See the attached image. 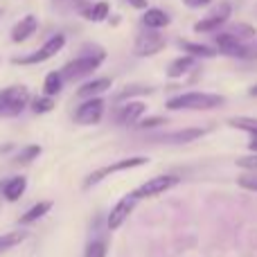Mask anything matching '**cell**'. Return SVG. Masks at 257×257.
Masks as SVG:
<instances>
[{
    "label": "cell",
    "instance_id": "obj_1",
    "mask_svg": "<svg viewBox=\"0 0 257 257\" xmlns=\"http://www.w3.org/2000/svg\"><path fill=\"white\" fill-rule=\"evenodd\" d=\"M104 59H106V54H104L102 50H95V52H90V54H81V57L68 61L59 72H61L63 81H79V79H84V77L93 75V72L102 66Z\"/></svg>",
    "mask_w": 257,
    "mask_h": 257
},
{
    "label": "cell",
    "instance_id": "obj_2",
    "mask_svg": "<svg viewBox=\"0 0 257 257\" xmlns=\"http://www.w3.org/2000/svg\"><path fill=\"white\" fill-rule=\"evenodd\" d=\"M223 104L221 95L214 93H183L178 97H172L167 102L169 111H181V108H190V111H210V108H217Z\"/></svg>",
    "mask_w": 257,
    "mask_h": 257
},
{
    "label": "cell",
    "instance_id": "obj_3",
    "mask_svg": "<svg viewBox=\"0 0 257 257\" xmlns=\"http://www.w3.org/2000/svg\"><path fill=\"white\" fill-rule=\"evenodd\" d=\"M30 104V90L25 86H9L0 93V117H16Z\"/></svg>",
    "mask_w": 257,
    "mask_h": 257
},
{
    "label": "cell",
    "instance_id": "obj_4",
    "mask_svg": "<svg viewBox=\"0 0 257 257\" xmlns=\"http://www.w3.org/2000/svg\"><path fill=\"white\" fill-rule=\"evenodd\" d=\"M63 45H66V36L63 34H52L39 50L25 54V57H16L14 59V63H18V66H34V63H43V61H48V59H52L57 52H61Z\"/></svg>",
    "mask_w": 257,
    "mask_h": 257
},
{
    "label": "cell",
    "instance_id": "obj_5",
    "mask_svg": "<svg viewBox=\"0 0 257 257\" xmlns=\"http://www.w3.org/2000/svg\"><path fill=\"white\" fill-rule=\"evenodd\" d=\"M214 43H217V50H219V52L228 54V57H237V59H257L253 45H246V41L237 39L232 32H221V34H217Z\"/></svg>",
    "mask_w": 257,
    "mask_h": 257
},
{
    "label": "cell",
    "instance_id": "obj_6",
    "mask_svg": "<svg viewBox=\"0 0 257 257\" xmlns=\"http://www.w3.org/2000/svg\"><path fill=\"white\" fill-rule=\"evenodd\" d=\"M142 165H147V158H142V156H136V158H124V160H117V163H113V165H106V167H99V169H95V172L90 174L88 178H86V187L97 185V183H102L104 178H108L111 174L128 172V169L142 167Z\"/></svg>",
    "mask_w": 257,
    "mask_h": 257
},
{
    "label": "cell",
    "instance_id": "obj_7",
    "mask_svg": "<svg viewBox=\"0 0 257 257\" xmlns=\"http://www.w3.org/2000/svg\"><path fill=\"white\" fill-rule=\"evenodd\" d=\"M230 14H232V5L228 3V0H223V3H219L217 7L212 9L210 16H205V18H201L199 23H194V32L196 34H208V32L219 30V27H223L228 23Z\"/></svg>",
    "mask_w": 257,
    "mask_h": 257
},
{
    "label": "cell",
    "instance_id": "obj_8",
    "mask_svg": "<svg viewBox=\"0 0 257 257\" xmlns=\"http://www.w3.org/2000/svg\"><path fill=\"white\" fill-rule=\"evenodd\" d=\"M160 50H165V36L158 30H145L136 36V43H133L136 57H154Z\"/></svg>",
    "mask_w": 257,
    "mask_h": 257
},
{
    "label": "cell",
    "instance_id": "obj_9",
    "mask_svg": "<svg viewBox=\"0 0 257 257\" xmlns=\"http://www.w3.org/2000/svg\"><path fill=\"white\" fill-rule=\"evenodd\" d=\"M178 181H181V178L174 176V174H163V176H156V178H151V181L142 183V185L138 187L136 192H133V196H136V199H149V196H158V194H163V192L172 190L174 185H178Z\"/></svg>",
    "mask_w": 257,
    "mask_h": 257
},
{
    "label": "cell",
    "instance_id": "obj_10",
    "mask_svg": "<svg viewBox=\"0 0 257 257\" xmlns=\"http://www.w3.org/2000/svg\"><path fill=\"white\" fill-rule=\"evenodd\" d=\"M104 115V99L99 97H88L75 113V122L79 124H97Z\"/></svg>",
    "mask_w": 257,
    "mask_h": 257
},
{
    "label": "cell",
    "instance_id": "obj_11",
    "mask_svg": "<svg viewBox=\"0 0 257 257\" xmlns=\"http://www.w3.org/2000/svg\"><path fill=\"white\" fill-rule=\"evenodd\" d=\"M136 196H122L120 201H117L115 205L111 208V212H108V219H106V226L108 230H117V228L122 226V223L128 219V214L133 212V205H136Z\"/></svg>",
    "mask_w": 257,
    "mask_h": 257
},
{
    "label": "cell",
    "instance_id": "obj_12",
    "mask_svg": "<svg viewBox=\"0 0 257 257\" xmlns=\"http://www.w3.org/2000/svg\"><path fill=\"white\" fill-rule=\"evenodd\" d=\"M36 30H39V18H36L34 14H27V16H23L21 21L14 25L12 41L14 43H23V41H27L30 36H34Z\"/></svg>",
    "mask_w": 257,
    "mask_h": 257
},
{
    "label": "cell",
    "instance_id": "obj_13",
    "mask_svg": "<svg viewBox=\"0 0 257 257\" xmlns=\"http://www.w3.org/2000/svg\"><path fill=\"white\" fill-rule=\"evenodd\" d=\"M169 23H172V18H169V14L165 12V9L147 7L145 14H142V25H145L147 30H163Z\"/></svg>",
    "mask_w": 257,
    "mask_h": 257
},
{
    "label": "cell",
    "instance_id": "obj_14",
    "mask_svg": "<svg viewBox=\"0 0 257 257\" xmlns=\"http://www.w3.org/2000/svg\"><path fill=\"white\" fill-rule=\"evenodd\" d=\"M208 133V128H183V131H174V133H167V136L158 138L160 142H167V145H185V142H194L199 140L201 136H205Z\"/></svg>",
    "mask_w": 257,
    "mask_h": 257
},
{
    "label": "cell",
    "instance_id": "obj_15",
    "mask_svg": "<svg viewBox=\"0 0 257 257\" xmlns=\"http://www.w3.org/2000/svg\"><path fill=\"white\" fill-rule=\"evenodd\" d=\"M79 12L86 21L102 23V21H106L108 14H111V5H108L106 0H99V3H93V5H84Z\"/></svg>",
    "mask_w": 257,
    "mask_h": 257
},
{
    "label": "cell",
    "instance_id": "obj_16",
    "mask_svg": "<svg viewBox=\"0 0 257 257\" xmlns=\"http://www.w3.org/2000/svg\"><path fill=\"white\" fill-rule=\"evenodd\" d=\"M25 187H27L25 176H14V178H9V181H5L3 185H0V190H3V194L7 201H18L23 194H25Z\"/></svg>",
    "mask_w": 257,
    "mask_h": 257
},
{
    "label": "cell",
    "instance_id": "obj_17",
    "mask_svg": "<svg viewBox=\"0 0 257 257\" xmlns=\"http://www.w3.org/2000/svg\"><path fill=\"white\" fill-rule=\"evenodd\" d=\"M145 111H147L145 102H128L126 106L120 108L117 120H120L122 124H133V122H140V117L145 115Z\"/></svg>",
    "mask_w": 257,
    "mask_h": 257
},
{
    "label": "cell",
    "instance_id": "obj_18",
    "mask_svg": "<svg viewBox=\"0 0 257 257\" xmlns=\"http://www.w3.org/2000/svg\"><path fill=\"white\" fill-rule=\"evenodd\" d=\"M111 84H113V81L108 79V77H99V79L86 81L84 86H79L77 95H79V97H97L99 93H104V90L111 88Z\"/></svg>",
    "mask_w": 257,
    "mask_h": 257
},
{
    "label": "cell",
    "instance_id": "obj_19",
    "mask_svg": "<svg viewBox=\"0 0 257 257\" xmlns=\"http://www.w3.org/2000/svg\"><path fill=\"white\" fill-rule=\"evenodd\" d=\"M178 45H181V50H185L187 54H192V57L196 59H210V57H217L219 50L212 48V45H205V43H192V41H178Z\"/></svg>",
    "mask_w": 257,
    "mask_h": 257
},
{
    "label": "cell",
    "instance_id": "obj_20",
    "mask_svg": "<svg viewBox=\"0 0 257 257\" xmlns=\"http://www.w3.org/2000/svg\"><path fill=\"white\" fill-rule=\"evenodd\" d=\"M194 66H196V57L185 54V57H178V59H174V61L169 63L167 75L169 77H183V75H187V72H190Z\"/></svg>",
    "mask_w": 257,
    "mask_h": 257
},
{
    "label": "cell",
    "instance_id": "obj_21",
    "mask_svg": "<svg viewBox=\"0 0 257 257\" xmlns=\"http://www.w3.org/2000/svg\"><path fill=\"white\" fill-rule=\"evenodd\" d=\"M149 93H154V88H149V86L128 84L115 95V102H124V99H133V97H138V95H149Z\"/></svg>",
    "mask_w": 257,
    "mask_h": 257
},
{
    "label": "cell",
    "instance_id": "obj_22",
    "mask_svg": "<svg viewBox=\"0 0 257 257\" xmlns=\"http://www.w3.org/2000/svg\"><path fill=\"white\" fill-rule=\"evenodd\" d=\"M61 88H63V77H61V72H59V70L48 72V77H45V84H43V93L52 97V95H59V93H61Z\"/></svg>",
    "mask_w": 257,
    "mask_h": 257
},
{
    "label": "cell",
    "instance_id": "obj_23",
    "mask_svg": "<svg viewBox=\"0 0 257 257\" xmlns=\"http://www.w3.org/2000/svg\"><path fill=\"white\" fill-rule=\"evenodd\" d=\"M50 208H52V203H50V201H41V203L32 205V208L21 217V223H32V221H36V219L45 217V214L50 212Z\"/></svg>",
    "mask_w": 257,
    "mask_h": 257
},
{
    "label": "cell",
    "instance_id": "obj_24",
    "mask_svg": "<svg viewBox=\"0 0 257 257\" xmlns=\"http://www.w3.org/2000/svg\"><path fill=\"white\" fill-rule=\"evenodd\" d=\"M27 232L25 230H14V232H7V235L0 237V250H9L14 246H18L21 241H25Z\"/></svg>",
    "mask_w": 257,
    "mask_h": 257
},
{
    "label": "cell",
    "instance_id": "obj_25",
    "mask_svg": "<svg viewBox=\"0 0 257 257\" xmlns=\"http://www.w3.org/2000/svg\"><path fill=\"white\" fill-rule=\"evenodd\" d=\"M39 154H41V147L39 145H30V147H25V149L21 151V154L14 158V163H18V165H30L32 160H36L39 158Z\"/></svg>",
    "mask_w": 257,
    "mask_h": 257
},
{
    "label": "cell",
    "instance_id": "obj_26",
    "mask_svg": "<svg viewBox=\"0 0 257 257\" xmlns=\"http://www.w3.org/2000/svg\"><path fill=\"white\" fill-rule=\"evenodd\" d=\"M230 32L241 41H253L255 39V27H250L248 23H237L230 27Z\"/></svg>",
    "mask_w": 257,
    "mask_h": 257
},
{
    "label": "cell",
    "instance_id": "obj_27",
    "mask_svg": "<svg viewBox=\"0 0 257 257\" xmlns=\"http://www.w3.org/2000/svg\"><path fill=\"white\" fill-rule=\"evenodd\" d=\"M30 104H32V111H34V113H48V111H52V108H54V99H50V95L30 99Z\"/></svg>",
    "mask_w": 257,
    "mask_h": 257
},
{
    "label": "cell",
    "instance_id": "obj_28",
    "mask_svg": "<svg viewBox=\"0 0 257 257\" xmlns=\"http://www.w3.org/2000/svg\"><path fill=\"white\" fill-rule=\"evenodd\" d=\"M84 257H106V241L104 239H93L86 246V255Z\"/></svg>",
    "mask_w": 257,
    "mask_h": 257
},
{
    "label": "cell",
    "instance_id": "obj_29",
    "mask_svg": "<svg viewBox=\"0 0 257 257\" xmlns=\"http://www.w3.org/2000/svg\"><path fill=\"white\" fill-rule=\"evenodd\" d=\"M237 165L244 169H248V172H257V151H253V154L244 156V158L237 160Z\"/></svg>",
    "mask_w": 257,
    "mask_h": 257
},
{
    "label": "cell",
    "instance_id": "obj_30",
    "mask_svg": "<svg viewBox=\"0 0 257 257\" xmlns=\"http://www.w3.org/2000/svg\"><path fill=\"white\" fill-rule=\"evenodd\" d=\"M54 5H57L59 9H63V12H66V9H81L84 7V0H52Z\"/></svg>",
    "mask_w": 257,
    "mask_h": 257
},
{
    "label": "cell",
    "instance_id": "obj_31",
    "mask_svg": "<svg viewBox=\"0 0 257 257\" xmlns=\"http://www.w3.org/2000/svg\"><path fill=\"white\" fill-rule=\"evenodd\" d=\"M239 185H241V187H246V190L257 192V174H255V172H250L248 176H241V178H239Z\"/></svg>",
    "mask_w": 257,
    "mask_h": 257
},
{
    "label": "cell",
    "instance_id": "obj_32",
    "mask_svg": "<svg viewBox=\"0 0 257 257\" xmlns=\"http://www.w3.org/2000/svg\"><path fill=\"white\" fill-rule=\"evenodd\" d=\"M167 122V117H147V120H140V126L142 128H151V126H160V124H165Z\"/></svg>",
    "mask_w": 257,
    "mask_h": 257
},
{
    "label": "cell",
    "instance_id": "obj_33",
    "mask_svg": "<svg viewBox=\"0 0 257 257\" xmlns=\"http://www.w3.org/2000/svg\"><path fill=\"white\" fill-rule=\"evenodd\" d=\"M185 3V7H190V9H201V7H208L212 0H183Z\"/></svg>",
    "mask_w": 257,
    "mask_h": 257
},
{
    "label": "cell",
    "instance_id": "obj_34",
    "mask_svg": "<svg viewBox=\"0 0 257 257\" xmlns=\"http://www.w3.org/2000/svg\"><path fill=\"white\" fill-rule=\"evenodd\" d=\"M124 3H128L131 7H136V9H147V7H149V3H147V0H124Z\"/></svg>",
    "mask_w": 257,
    "mask_h": 257
},
{
    "label": "cell",
    "instance_id": "obj_35",
    "mask_svg": "<svg viewBox=\"0 0 257 257\" xmlns=\"http://www.w3.org/2000/svg\"><path fill=\"white\" fill-rule=\"evenodd\" d=\"M250 136H253V138L248 140V151H257V128L250 133Z\"/></svg>",
    "mask_w": 257,
    "mask_h": 257
},
{
    "label": "cell",
    "instance_id": "obj_36",
    "mask_svg": "<svg viewBox=\"0 0 257 257\" xmlns=\"http://www.w3.org/2000/svg\"><path fill=\"white\" fill-rule=\"evenodd\" d=\"M248 95H250V97H257V84H255V86H250V88H248Z\"/></svg>",
    "mask_w": 257,
    "mask_h": 257
},
{
    "label": "cell",
    "instance_id": "obj_37",
    "mask_svg": "<svg viewBox=\"0 0 257 257\" xmlns=\"http://www.w3.org/2000/svg\"><path fill=\"white\" fill-rule=\"evenodd\" d=\"M9 149H14V145H3V147H0V156H3L5 151H9Z\"/></svg>",
    "mask_w": 257,
    "mask_h": 257
},
{
    "label": "cell",
    "instance_id": "obj_38",
    "mask_svg": "<svg viewBox=\"0 0 257 257\" xmlns=\"http://www.w3.org/2000/svg\"><path fill=\"white\" fill-rule=\"evenodd\" d=\"M253 50H255V54H257V39H255V43H253Z\"/></svg>",
    "mask_w": 257,
    "mask_h": 257
}]
</instances>
